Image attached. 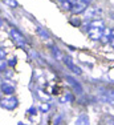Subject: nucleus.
<instances>
[{
	"instance_id": "1",
	"label": "nucleus",
	"mask_w": 114,
	"mask_h": 125,
	"mask_svg": "<svg viewBox=\"0 0 114 125\" xmlns=\"http://www.w3.org/2000/svg\"><path fill=\"white\" fill-rule=\"evenodd\" d=\"M104 28H105V24H104L102 20H94V21H92L89 24V28H88L89 37L93 39V40H100L104 36L102 35Z\"/></svg>"
},
{
	"instance_id": "2",
	"label": "nucleus",
	"mask_w": 114,
	"mask_h": 125,
	"mask_svg": "<svg viewBox=\"0 0 114 125\" xmlns=\"http://www.w3.org/2000/svg\"><path fill=\"white\" fill-rule=\"evenodd\" d=\"M11 39L16 43V45L17 47H25V44H27V40H25V37L23 36L21 33H20L17 29H15V28H12L11 29Z\"/></svg>"
},
{
	"instance_id": "3",
	"label": "nucleus",
	"mask_w": 114,
	"mask_h": 125,
	"mask_svg": "<svg viewBox=\"0 0 114 125\" xmlns=\"http://www.w3.org/2000/svg\"><path fill=\"white\" fill-rule=\"evenodd\" d=\"M0 104H1V106H4L5 109H10V111H11V109L16 108L19 103H17V99H16V97H13V96H7L5 99L1 100V103H0Z\"/></svg>"
},
{
	"instance_id": "4",
	"label": "nucleus",
	"mask_w": 114,
	"mask_h": 125,
	"mask_svg": "<svg viewBox=\"0 0 114 125\" xmlns=\"http://www.w3.org/2000/svg\"><path fill=\"white\" fill-rule=\"evenodd\" d=\"M88 8V3H85L84 0H77L76 3H74L73 5H72V12H73L74 15H78L81 12H84V11Z\"/></svg>"
},
{
	"instance_id": "5",
	"label": "nucleus",
	"mask_w": 114,
	"mask_h": 125,
	"mask_svg": "<svg viewBox=\"0 0 114 125\" xmlns=\"http://www.w3.org/2000/svg\"><path fill=\"white\" fill-rule=\"evenodd\" d=\"M1 92L4 94H7V96H12L13 94V92H15V87L11 84V83H8V81H3L1 83Z\"/></svg>"
},
{
	"instance_id": "6",
	"label": "nucleus",
	"mask_w": 114,
	"mask_h": 125,
	"mask_svg": "<svg viewBox=\"0 0 114 125\" xmlns=\"http://www.w3.org/2000/svg\"><path fill=\"white\" fill-rule=\"evenodd\" d=\"M86 19H93V17L98 16V13L101 12V10H98V8L95 7H90V8H86Z\"/></svg>"
},
{
	"instance_id": "7",
	"label": "nucleus",
	"mask_w": 114,
	"mask_h": 125,
	"mask_svg": "<svg viewBox=\"0 0 114 125\" xmlns=\"http://www.w3.org/2000/svg\"><path fill=\"white\" fill-rule=\"evenodd\" d=\"M66 81H68L69 84H70L74 89H76V91L78 92V93H81V92H82V87H81V85H80L78 83H77V81H76V80H74L72 76H66Z\"/></svg>"
},
{
	"instance_id": "8",
	"label": "nucleus",
	"mask_w": 114,
	"mask_h": 125,
	"mask_svg": "<svg viewBox=\"0 0 114 125\" xmlns=\"http://www.w3.org/2000/svg\"><path fill=\"white\" fill-rule=\"evenodd\" d=\"M76 125H89V118L86 115H81L76 120Z\"/></svg>"
},
{
	"instance_id": "9",
	"label": "nucleus",
	"mask_w": 114,
	"mask_h": 125,
	"mask_svg": "<svg viewBox=\"0 0 114 125\" xmlns=\"http://www.w3.org/2000/svg\"><path fill=\"white\" fill-rule=\"evenodd\" d=\"M61 5H62V8H64V10L70 11V10H72V5H73V3H70L69 0H62V1H61Z\"/></svg>"
},
{
	"instance_id": "10",
	"label": "nucleus",
	"mask_w": 114,
	"mask_h": 125,
	"mask_svg": "<svg viewBox=\"0 0 114 125\" xmlns=\"http://www.w3.org/2000/svg\"><path fill=\"white\" fill-rule=\"evenodd\" d=\"M70 24H73L74 27H78V25L81 24V21H80V19H78L77 16H73V17L70 19Z\"/></svg>"
},
{
	"instance_id": "11",
	"label": "nucleus",
	"mask_w": 114,
	"mask_h": 125,
	"mask_svg": "<svg viewBox=\"0 0 114 125\" xmlns=\"http://www.w3.org/2000/svg\"><path fill=\"white\" fill-rule=\"evenodd\" d=\"M52 52H53V55H55V56H57V59H58V60H60V59H62V53L60 52L56 47H52Z\"/></svg>"
},
{
	"instance_id": "12",
	"label": "nucleus",
	"mask_w": 114,
	"mask_h": 125,
	"mask_svg": "<svg viewBox=\"0 0 114 125\" xmlns=\"http://www.w3.org/2000/svg\"><path fill=\"white\" fill-rule=\"evenodd\" d=\"M4 3L7 5H10V7H12V8H16L17 7V1H16V0H4Z\"/></svg>"
},
{
	"instance_id": "13",
	"label": "nucleus",
	"mask_w": 114,
	"mask_h": 125,
	"mask_svg": "<svg viewBox=\"0 0 114 125\" xmlns=\"http://www.w3.org/2000/svg\"><path fill=\"white\" fill-rule=\"evenodd\" d=\"M5 56H7V52H5V49L0 48V60H4Z\"/></svg>"
},
{
	"instance_id": "14",
	"label": "nucleus",
	"mask_w": 114,
	"mask_h": 125,
	"mask_svg": "<svg viewBox=\"0 0 114 125\" xmlns=\"http://www.w3.org/2000/svg\"><path fill=\"white\" fill-rule=\"evenodd\" d=\"M5 67H7V62L4 60H0V71H4Z\"/></svg>"
},
{
	"instance_id": "15",
	"label": "nucleus",
	"mask_w": 114,
	"mask_h": 125,
	"mask_svg": "<svg viewBox=\"0 0 114 125\" xmlns=\"http://www.w3.org/2000/svg\"><path fill=\"white\" fill-rule=\"evenodd\" d=\"M40 109H41L43 112H47L48 109H49V105H48V104H47V105H44V104H43V105L40 106Z\"/></svg>"
},
{
	"instance_id": "16",
	"label": "nucleus",
	"mask_w": 114,
	"mask_h": 125,
	"mask_svg": "<svg viewBox=\"0 0 114 125\" xmlns=\"http://www.w3.org/2000/svg\"><path fill=\"white\" fill-rule=\"evenodd\" d=\"M29 113H31V115H36V108H31L29 109Z\"/></svg>"
},
{
	"instance_id": "17",
	"label": "nucleus",
	"mask_w": 114,
	"mask_h": 125,
	"mask_svg": "<svg viewBox=\"0 0 114 125\" xmlns=\"http://www.w3.org/2000/svg\"><path fill=\"white\" fill-rule=\"evenodd\" d=\"M15 64H16V60H15V59L13 60H10V65H15Z\"/></svg>"
},
{
	"instance_id": "18",
	"label": "nucleus",
	"mask_w": 114,
	"mask_h": 125,
	"mask_svg": "<svg viewBox=\"0 0 114 125\" xmlns=\"http://www.w3.org/2000/svg\"><path fill=\"white\" fill-rule=\"evenodd\" d=\"M3 25V21H1V19H0V27H1Z\"/></svg>"
},
{
	"instance_id": "19",
	"label": "nucleus",
	"mask_w": 114,
	"mask_h": 125,
	"mask_svg": "<svg viewBox=\"0 0 114 125\" xmlns=\"http://www.w3.org/2000/svg\"><path fill=\"white\" fill-rule=\"evenodd\" d=\"M61 1H62V0H61Z\"/></svg>"
}]
</instances>
